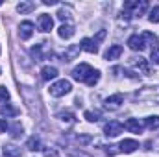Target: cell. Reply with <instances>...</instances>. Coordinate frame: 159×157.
<instances>
[{
  "label": "cell",
  "instance_id": "obj_10",
  "mask_svg": "<svg viewBox=\"0 0 159 157\" xmlns=\"http://www.w3.org/2000/svg\"><path fill=\"white\" fill-rule=\"evenodd\" d=\"M80 44H69V48L63 52V56H61V61H65V63H69V61H72V59H76L80 54Z\"/></svg>",
  "mask_w": 159,
  "mask_h": 157
},
{
  "label": "cell",
  "instance_id": "obj_1",
  "mask_svg": "<svg viewBox=\"0 0 159 157\" xmlns=\"http://www.w3.org/2000/svg\"><path fill=\"white\" fill-rule=\"evenodd\" d=\"M72 78L76 79V81L87 83L89 87H94V85L98 83V79H100V70L93 69V67L87 65V63H80L78 67L72 69Z\"/></svg>",
  "mask_w": 159,
  "mask_h": 157
},
{
  "label": "cell",
  "instance_id": "obj_28",
  "mask_svg": "<svg viewBox=\"0 0 159 157\" xmlns=\"http://www.w3.org/2000/svg\"><path fill=\"white\" fill-rule=\"evenodd\" d=\"M9 100V91L4 87V85H0V104H4V102H7Z\"/></svg>",
  "mask_w": 159,
  "mask_h": 157
},
{
  "label": "cell",
  "instance_id": "obj_11",
  "mask_svg": "<svg viewBox=\"0 0 159 157\" xmlns=\"http://www.w3.org/2000/svg\"><path fill=\"white\" fill-rule=\"evenodd\" d=\"M131 65L135 67V70H141V72H143V74H146V76H150V72H152V70H150L148 61H146L144 57H141V56H139V57H133Z\"/></svg>",
  "mask_w": 159,
  "mask_h": 157
},
{
  "label": "cell",
  "instance_id": "obj_9",
  "mask_svg": "<svg viewBox=\"0 0 159 157\" xmlns=\"http://www.w3.org/2000/svg\"><path fill=\"white\" fill-rule=\"evenodd\" d=\"M37 22H39V30H41V32H44V34H48V32L54 28V19H52L50 15H46V13L39 15Z\"/></svg>",
  "mask_w": 159,
  "mask_h": 157
},
{
  "label": "cell",
  "instance_id": "obj_7",
  "mask_svg": "<svg viewBox=\"0 0 159 157\" xmlns=\"http://www.w3.org/2000/svg\"><path fill=\"white\" fill-rule=\"evenodd\" d=\"M122 104H124V96H122L120 92H117V94H113V96H109V98H106V100H104L106 109H111V111L119 109Z\"/></svg>",
  "mask_w": 159,
  "mask_h": 157
},
{
  "label": "cell",
  "instance_id": "obj_23",
  "mask_svg": "<svg viewBox=\"0 0 159 157\" xmlns=\"http://www.w3.org/2000/svg\"><path fill=\"white\" fill-rule=\"evenodd\" d=\"M83 118L87 122H98L100 120V111H85L83 113Z\"/></svg>",
  "mask_w": 159,
  "mask_h": 157
},
{
  "label": "cell",
  "instance_id": "obj_14",
  "mask_svg": "<svg viewBox=\"0 0 159 157\" xmlns=\"http://www.w3.org/2000/svg\"><path fill=\"white\" fill-rule=\"evenodd\" d=\"M120 54H122V46H120V44H111V46L107 48V52L104 54V57H106L107 61H113V59H119Z\"/></svg>",
  "mask_w": 159,
  "mask_h": 157
},
{
  "label": "cell",
  "instance_id": "obj_13",
  "mask_svg": "<svg viewBox=\"0 0 159 157\" xmlns=\"http://www.w3.org/2000/svg\"><path fill=\"white\" fill-rule=\"evenodd\" d=\"M80 48L85 50V52H89V54H96V52H98V44H96L93 39H89V37H83V39H81Z\"/></svg>",
  "mask_w": 159,
  "mask_h": 157
},
{
  "label": "cell",
  "instance_id": "obj_16",
  "mask_svg": "<svg viewBox=\"0 0 159 157\" xmlns=\"http://www.w3.org/2000/svg\"><path fill=\"white\" fill-rule=\"evenodd\" d=\"M128 46H129L131 50H135V52H137V50H144V46H146V44H144V41H143L141 35H131V37L128 39Z\"/></svg>",
  "mask_w": 159,
  "mask_h": 157
},
{
  "label": "cell",
  "instance_id": "obj_38",
  "mask_svg": "<svg viewBox=\"0 0 159 157\" xmlns=\"http://www.w3.org/2000/svg\"><path fill=\"white\" fill-rule=\"evenodd\" d=\"M0 72H2V70H0Z\"/></svg>",
  "mask_w": 159,
  "mask_h": 157
},
{
  "label": "cell",
  "instance_id": "obj_15",
  "mask_svg": "<svg viewBox=\"0 0 159 157\" xmlns=\"http://www.w3.org/2000/svg\"><path fill=\"white\" fill-rule=\"evenodd\" d=\"M20 155H22V152L15 144H6L2 148V157H20Z\"/></svg>",
  "mask_w": 159,
  "mask_h": 157
},
{
  "label": "cell",
  "instance_id": "obj_36",
  "mask_svg": "<svg viewBox=\"0 0 159 157\" xmlns=\"http://www.w3.org/2000/svg\"><path fill=\"white\" fill-rule=\"evenodd\" d=\"M43 4H44V6H56L57 0H43Z\"/></svg>",
  "mask_w": 159,
  "mask_h": 157
},
{
  "label": "cell",
  "instance_id": "obj_30",
  "mask_svg": "<svg viewBox=\"0 0 159 157\" xmlns=\"http://www.w3.org/2000/svg\"><path fill=\"white\" fill-rule=\"evenodd\" d=\"M152 61H154L156 65H159V44L152 46Z\"/></svg>",
  "mask_w": 159,
  "mask_h": 157
},
{
  "label": "cell",
  "instance_id": "obj_4",
  "mask_svg": "<svg viewBox=\"0 0 159 157\" xmlns=\"http://www.w3.org/2000/svg\"><path fill=\"white\" fill-rule=\"evenodd\" d=\"M146 9H148V2L146 0H141V2H135V0L124 2V11L131 13L133 17H141Z\"/></svg>",
  "mask_w": 159,
  "mask_h": 157
},
{
  "label": "cell",
  "instance_id": "obj_35",
  "mask_svg": "<svg viewBox=\"0 0 159 157\" xmlns=\"http://www.w3.org/2000/svg\"><path fill=\"white\" fill-rule=\"evenodd\" d=\"M44 157H57V152H56L54 148H50V150H44Z\"/></svg>",
  "mask_w": 159,
  "mask_h": 157
},
{
  "label": "cell",
  "instance_id": "obj_26",
  "mask_svg": "<svg viewBox=\"0 0 159 157\" xmlns=\"http://www.w3.org/2000/svg\"><path fill=\"white\" fill-rule=\"evenodd\" d=\"M9 131H11V137H15V139H17V137H20V135H22V126H20L19 122H15V124L9 128Z\"/></svg>",
  "mask_w": 159,
  "mask_h": 157
},
{
  "label": "cell",
  "instance_id": "obj_8",
  "mask_svg": "<svg viewBox=\"0 0 159 157\" xmlns=\"http://www.w3.org/2000/svg\"><path fill=\"white\" fill-rule=\"evenodd\" d=\"M137 148H139V142L135 139H124L119 144V152H122V154H133Z\"/></svg>",
  "mask_w": 159,
  "mask_h": 157
},
{
  "label": "cell",
  "instance_id": "obj_31",
  "mask_svg": "<svg viewBox=\"0 0 159 157\" xmlns=\"http://www.w3.org/2000/svg\"><path fill=\"white\" fill-rule=\"evenodd\" d=\"M104 148H106V154H107V155H115V154H119V150H115V148H119V146L109 144V146H104Z\"/></svg>",
  "mask_w": 159,
  "mask_h": 157
},
{
  "label": "cell",
  "instance_id": "obj_37",
  "mask_svg": "<svg viewBox=\"0 0 159 157\" xmlns=\"http://www.w3.org/2000/svg\"><path fill=\"white\" fill-rule=\"evenodd\" d=\"M0 6H2V0H0Z\"/></svg>",
  "mask_w": 159,
  "mask_h": 157
},
{
  "label": "cell",
  "instance_id": "obj_33",
  "mask_svg": "<svg viewBox=\"0 0 159 157\" xmlns=\"http://www.w3.org/2000/svg\"><path fill=\"white\" fill-rule=\"evenodd\" d=\"M57 17H59L61 20H67V19H69V9H59Z\"/></svg>",
  "mask_w": 159,
  "mask_h": 157
},
{
  "label": "cell",
  "instance_id": "obj_21",
  "mask_svg": "<svg viewBox=\"0 0 159 157\" xmlns=\"http://www.w3.org/2000/svg\"><path fill=\"white\" fill-rule=\"evenodd\" d=\"M144 126H146L148 129H159V117L154 115V117L144 118Z\"/></svg>",
  "mask_w": 159,
  "mask_h": 157
},
{
  "label": "cell",
  "instance_id": "obj_29",
  "mask_svg": "<svg viewBox=\"0 0 159 157\" xmlns=\"http://www.w3.org/2000/svg\"><path fill=\"white\" fill-rule=\"evenodd\" d=\"M0 111H2L4 115H9V117L17 115V109H15V107H9V105H2V107H0Z\"/></svg>",
  "mask_w": 159,
  "mask_h": 157
},
{
  "label": "cell",
  "instance_id": "obj_2",
  "mask_svg": "<svg viewBox=\"0 0 159 157\" xmlns=\"http://www.w3.org/2000/svg\"><path fill=\"white\" fill-rule=\"evenodd\" d=\"M135 100H143L148 104H159V87H144L143 91L135 92Z\"/></svg>",
  "mask_w": 159,
  "mask_h": 157
},
{
  "label": "cell",
  "instance_id": "obj_34",
  "mask_svg": "<svg viewBox=\"0 0 159 157\" xmlns=\"http://www.w3.org/2000/svg\"><path fill=\"white\" fill-rule=\"evenodd\" d=\"M104 37H106V30H100V32H98V35H96V37H94V43H96V44H98V43H100V41L104 39Z\"/></svg>",
  "mask_w": 159,
  "mask_h": 157
},
{
  "label": "cell",
  "instance_id": "obj_20",
  "mask_svg": "<svg viewBox=\"0 0 159 157\" xmlns=\"http://www.w3.org/2000/svg\"><path fill=\"white\" fill-rule=\"evenodd\" d=\"M34 7H35V4H34V2H20V4L17 6V11H19L20 15H24V13H30Z\"/></svg>",
  "mask_w": 159,
  "mask_h": 157
},
{
  "label": "cell",
  "instance_id": "obj_6",
  "mask_svg": "<svg viewBox=\"0 0 159 157\" xmlns=\"http://www.w3.org/2000/svg\"><path fill=\"white\" fill-rule=\"evenodd\" d=\"M34 32H35L34 22H30V20L20 22V26H19V37H20L22 41H28L32 35H34Z\"/></svg>",
  "mask_w": 159,
  "mask_h": 157
},
{
  "label": "cell",
  "instance_id": "obj_17",
  "mask_svg": "<svg viewBox=\"0 0 159 157\" xmlns=\"http://www.w3.org/2000/svg\"><path fill=\"white\" fill-rule=\"evenodd\" d=\"M41 78L44 79V81H50V79H56L57 78V69L56 67H43V70H41Z\"/></svg>",
  "mask_w": 159,
  "mask_h": 157
},
{
  "label": "cell",
  "instance_id": "obj_3",
  "mask_svg": "<svg viewBox=\"0 0 159 157\" xmlns=\"http://www.w3.org/2000/svg\"><path fill=\"white\" fill-rule=\"evenodd\" d=\"M48 91H50V94H52L54 98H59V96L69 94V92L72 91V85H70L69 79H57V81H54V83L50 85Z\"/></svg>",
  "mask_w": 159,
  "mask_h": 157
},
{
  "label": "cell",
  "instance_id": "obj_27",
  "mask_svg": "<svg viewBox=\"0 0 159 157\" xmlns=\"http://www.w3.org/2000/svg\"><path fill=\"white\" fill-rule=\"evenodd\" d=\"M57 118L63 120V122H74V115L69 113V111H61V113H57Z\"/></svg>",
  "mask_w": 159,
  "mask_h": 157
},
{
  "label": "cell",
  "instance_id": "obj_32",
  "mask_svg": "<svg viewBox=\"0 0 159 157\" xmlns=\"http://www.w3.org/2000/svg\"><path fill=\"white\" fill-rule=\"evenodd\" d=\"M9 129V124L6 122V118H0V133H6Z\"/></svg>",
  "mask_w": 159,
  "mask_h": 157
},
{
  "label": "cell",
  "instance_id": "obj_25",
  "mask_svg": "<svg viewBox=\"0 0 159 157\" xmlns=\"http://www.w3.org/2000/svg\"><path fill=\"white\" fill-rule=\"evenodd\" d=\"M141 37H143V41H144V44H146V41H148V43H152L154 46L157 44V35H156V34H152V32H144Z\"/></svg>",
  "mask_w": 159,
  "mask_h": 157
},
{
  "label": "cell",
  "instance_id": "obj_22",
  "mask_svg": "<svg viewBox=\"0 0 159 157\" xmlns=\"http://www.w3.org/2000/svg\"><path fill=\"white\" fill-rule=\"evenodd\" d=\"M43 44H44V43L35 44V46L30 50V54H32V57H34L35 61H43Z\"/></svg>",
  "mask_w": 159,
  "mask_h": 157
},
{
  "label": "cell",
  "instance_id": "obj_5",
  "mask_svg": "<svg viewBox=\"0 0 159 157\" xmlns=\"http://www.w3.org/2000/svg\"><path fill=\"white\" fill-rule=\"evenodd\" d=\"M122 129H124V126L117 122V120H109L106 126H104V133H106V137H119L120 133H122Z\"/></svg>",
  "mask_w": 159,
  "mask_h": 157
},
{
  "label": "cell",
  "instance_id": "obj_18",
  "mask_svg": "<svg viewBox=\"0 0 159 157\" xmlns=\"http://www.w3.org/2000/svg\"><path fill=\"white\" fill-rule=\"evenodd\" d=\"M57 34H59L61 39H70L74 35V26L72 24H61L59 30H57Z\"/></svg>",
  "mask_w": 159,
  "mask_h": 157
},
{
  "label": "cell",
  "instance_id": "obj_19",
  "mask_svg": "<svg viewBox=\"0 0 159 157\" xmlns=\"http://www.w3.org/2000/svg\"><path fill=\"white\" fill-rule=\"evenodd\" d=\"M26 148L30 150V152H37V150H41V141L34 135V137H30L28 139V142H26Z\"/></svg>",
  "mask_w": 159,
  "mask_h": 157
},
{
  "label": "cell",
  "instance_id": "obj_12",
  "mask_svg": "<svg viewBox=\"0 0 159 157\" xmlns=\"http://www.w3.org/2000/svg\"><path fill=\"white\" fill-rule=\"evenodd\" d=\"M124 128L128 131H131V133H141L144 126H143V122H139V118H128L124 122Z\"/></svg>",
  "mask_w": 159,
  "mask_h": 157
},
{
  "label": "cell",
  "instance_id": "obj_24",
  "mask_svg": "<svg viewBox=\"0 0 159 157\" xmlns=\"http://www.w3.org/2000/svg\"><path fill=\"white\" fill-rule=\"evenodd\" d=\"M148 20L154 22V24H157L159 22V6H154V7L150 9V13H148Z\"/></svg>",
  "mask_w": 159,
  "mask_h": 157
}]
</instances>
